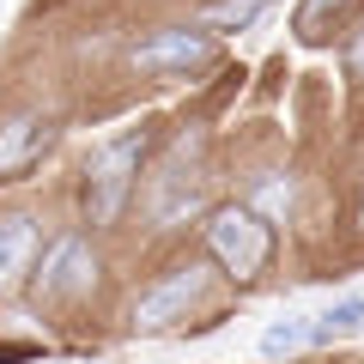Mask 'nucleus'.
I'll return each mask as SVG.
<instances>
[{
  "mask_svg": "<svg viewBox=\"0 0 364 364\" xmlns=\"http://www.w3.org/2000/svg\"><path fill=\"white\" fill-rule=\"evenodd\" d=\"M43 298H79V291H91V279H97V261H91V243L79 231H67L61 243L43 255Z\"/></svg>",
  "mask_w": 364,
  "mask_h": 364,
  "instance_id": "4",
  "label": "nucleus"
},
{
  "mask_svg": "<svg viewBox=\"0 0 364 364\" xmlns=\"http://www.w3.org/2000/svg\"><path fill=\"white\" fill-rule=\"evenodd\" d=\"M352 73L364 79V25H358V37H352Z\"/></svg>",
  "mask_w": 364,
  "mask_h": 364,
  "instance_id": "12",
  "label": "nucleus"
},
{
  "mask_svg": "<svg viewBox=\"0 0 364 364\" xmlns=\"http://www.w3.org/2000/svg\"><path fill=\"white\" fill-rule=\"evenodd\" d=\"M37 261V219H0V291H13Z\"/></svg>",
  "mask_w": 364,
  "mask_h": 364,
  "instance_id": "7",
  "label": "nucleus"
},
{
  "mask_svg": "<svg viewBox=\"0 0 364 364\" xmlns=\"http://www.w3.org/2000/svg\"><path fill=\"white\" fill-rule=\"evenodd\" d=\"M49 146V116L43 109H25V116L0 122V170H18Z\"/></svg>",
  "mask_w": 364,
  "mask_h": 364,
  "instance_id": "6",
  "label": "nucleus"
},
{
  "mask_svg": "<svg viewBox=\"0 0 364 364\" xmlns=\"http://www.w3.org/2000/svg\"><path fill=\"white\" fill-rule=\"evenodd\" d=\"M261 13H267V0H219V6H207V25L213 31H249Z\"/></svg>",
  "mask_w": 364,
  "mask_h": 364,
  "instance_id": "10",
  "label": "nucleus"
},
{
  "mask_svg": "<svg viewBox=\"0 0 364 364\" xmlns=\"http://www.w3.org/2000/svg\"><path fill=\"white\" fill-rule=\"evenodd\" d=\"M207 249L219 255L225 273L255 279L261 261H267V249H273V237H267V225H261L249 207H219V213L207 219Z\"/></svg>",
  "mask_w": 364,
  "mask_h": 364,
  "instance_id": "2",
  "label": "nucleus"
},
{
  "mask_svg": "<svg viewBox=\"0 0 364 364\" xmlns=\"http://www.w3.org/2000/svg\"><path fill=\"white\" fill-rule=\"evenodd\" d=\"M140 152H146V134H122V140H109L104 152L91 158V170H85V225H116V213L128 207L134 176H140Z\"/></svg>",
  "mask_w": 364,
  "mask_h": 364,
  "instance_id": "1",
  "label": "nucleus"
},
{
  "mask_svg": "<svg viewBox=\"0 0 364 364\" xmlns=\"http://www.w3.org/2000/svg\"><path fill=\"white\" fill-rule=\"evenodd\" d=\"M310 328H316V340L358 334V328H364V298H340V304H328L322 316H310Z\"/></svg>",
  "mask_w": 364,
  "mask_h": 364,
  "instance_id": "9",
  "label": "nucleus"
},
{
  "mask_svg": "<svg viewBox=\"0 0 364 364\" xmlns=\"http://www.w3.org/2000/svg\"><path fill=\"white\" fill-rule=\"evenodd\" d=\"M207 55H213V43L200 37V31H158L152 43L134 49V67H140V73H188V67H200Z\"/></svg>",
  "mask_w": 364,
  "mask_h": 364,
  "instance_id": "5",
  "label": "nucleus"
},
{
  "mask_svg": "<svg viewBox=\"0 0 364 364\" xmlns=\"http://www.w3.org/2000/svg\"><path fill=\"white\" fill-rule=\"evenodd\" d=\"M340 6H346V0H304V18H298L304 37H316V25H322L328 13H340Z\"/></svg>",
  "mask_w": 364,
  "mask_h": 364,
  "instance_id": "11",
  "label": "nucleus"
},
{
  "mask_svg": "<svg viewBox=\"0 0 364 364\" xmlns=\"http://www.w3.org/2000/svg\"><path fill=\"white\" fill-rule=\"evenodd\" d=\"M200 291H207V267H200V261H176L170 273H158L152 286L134 298V328H140V334H158V328L182 322V316L200 304Z\"/></svg>",
  "mask_w": 364,
  "mask_h": 364,
  "instance_id": "3",
  "label": "nucleus"
},
{
  "mask_svg": "<svg viewBox=\"0 0 364 364\" xmlns=\"http://www.w3.org/2000/svg\"><path fill=\"white\" fill-rule=\"evenodd\" d=\"M316 346V328L310 316H279V322L261 328V358H291V352Z\"/></svg>",
  "mask_w": 364,
  "mask_h": 364,
  "instance_id": "8",
  "label": "nucleus"
}]
</instances>
